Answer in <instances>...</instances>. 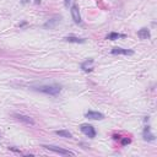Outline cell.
<instances>
[{"label": "cell", "mask_w": 157, "mask_h": 157, "mask_svg": "<svg viewBox=\"0 0 157 157\" xmlns=\"http://www.w3.org/2000/svg\"><path fill=\"white\" fill-rule=\"evenodd\" d=\"M33 90L42 92L45 95H50V96H58L61 91V86L58 84H53V85H38L33 86Z\"/></svg>", "instance_id": "obj_1"}, {"label": "cell", "mask_w": 157, "mask_h": 157, "mask_svg": "<svg viewBox=\"0 0 157 157\" xmlns=\"http://www.w3.org/2000/svg\"><path fill=\"white\" fill-rule=\"evenodd\" d=\"M42 147L47 149V150H50L55 154H59V155H75L72 151H69V150H65V149H61L59 146H53V145H42Z\"/></svg>", "instance_id": "obj_2"}, {"label": "cell", "mask_w": 157, "mask_h": 157, "mask_svg": "<svg viewBox=\"0 0 157 157\" xmlns=\"http://www.w3.org/2000/svg\"><path fill=\"white\" fill-rule=\"evenodd\" d=\"M80 130L85 134L86 136H88V138H91V139H93V138L96 136V130H95V128H93L92 125H90V124H82V125L80 127Z\"/></svg>", "instance_id": "obj_3"}, {"label": "cell", "mask_w": 157, "mask_h": 157, "mask_svg": "<svg viewBox=\"0 0 157 157\" xmlns=\"http://www.w3.org/2000/svg\"><path fill=\"white\" fill-rule=\"evenodd\" d=\"M71 17L74 20L75 23H81V15H80V11H79V7L76 4H74L71 6Z\"/></svg>", "instance_id": "obj_4"}, {"label": "cell", "mask_w": 157, "mask_h": 157, "mask_svg": "<svg viewBox=\"0 0 157 157\" xmlns=\"http://www.w3.org/2000/svg\"><path fill=\"white\" fill-rule=\"evenodd\" d=\"M14 117L17 119V120H20V122H22V123H25V124H27V125H34V120L28 117V115H23V114H18V113H15Z\"/></svg>", "instance_id": "obj_5"}, {"label": "cell", "mask_w": 157, "mask_h": 157, "mask_svg": "<svg viewBox=\"0 0 157 157\" xmlns=\"http://www.w3.org/2000/svg\"><path fill=\"white\" fill-rule=\"evenodd\" d=\"M60 20H61V16H54L53 18H50L49 21H47V22L43 25V27H44V28H49V29L54 28L58 23H60Z\"/></svg>", "instance_id": "obj_6"}, {"label": "cell", "mask_w": 157, "mask_h": 157, "mask_svg": "<svg viewBox=\"0 0 157 157\" xmlns=\"http://www.w3.org/2000/svg\"><path fill=\"white\" fill-rule=\"evenodd\" d=\"M111 53L112 54H114V55H119V54H124V55H133L134 54V50H131V49H123V48H118V47H115L113 48L112 50H111Z\"/></svg>", "instance_id": "obj_7"}, {"label": "cell", "mask_w": 157, "mask_h": 157, "mask_svg": "<svg viewBox=\"0 0 157 157\" xmlns=\"http://www.w3.org/2000/svg\"><path fill=\"white\" fill-rule=\"evenodd\" d=\"M86 118L88 119H93V120H102L104 118V115L100 113V112H93V111H88L87 113L85 114Z\"/></svg>", "instance_id": "obj_8"}, {"label": "cell", "mask_w": 157, "mask_h": 157, "mask_svg": "<svg viewBox=\"0 0 157 157\" xmlns=\"http://www.w3.org/2000/svg\"><path fill=\"white\" fill-rule=\"evenodd\" d=\"M95 63V60L92 59V58H90V59H87L85 60L82 64H81V69L84 70V71H91L92 70V68H91V65Z\"/></svg>", "instance_id": "obj_9"}, {"label": "cell", "mask_w": 157, "mask_h": 157, "mask_svg": "<svg viewBox=\"0 0 157 157\" xmlns=\"http://www.w3.org/2000/svg\"><path fill=\"white\" fill-rule=\"evenodd\" d=\"M138 36L140 39H149L151 37V33H150L149 28H141L138 31Z\"/></svg>", "instance_id": "obj_10"}, {"label": "cell", "mask_w": 157, "mask_h": 157, "mask_svg": "<svg viewBox=\"0 0 157 157\" xmlns=\"http://www.w3.org/2000/svg\"><path fill=\"white\" fill-rule=\"evenodd\" d=\"M144 139H145L146 141H154V140H155V135L150 133V127H149V125L144 129Z\"/></svg>", "instance_id": "obj_11"}, {"label": "cell", "mask_w": 157, "mask_h": 157, "mask_svg": "<svg viewBox=\"0 0 157 157\" xmlns=\"http://www.w3.org/2000/svg\"><path fill=\"white\" fill-rule=\"evenodd\" d=\"M66 42H70V43H85L86 39L84 38H79V37H75V36H68L64 38Z\"/></svg>", "instance_id": "obj_12"}, {"label": "cell", "mask_w": 157, "mask_h": 157, "mask_svg": "<svg viewBox=\"0 0 157 157\" xmlns=\"http://www.w3.org/2000/svg\"><path fill=\"white\" fill-rule=\"evenodd\" d=\"M55 134L59 135V136H61V138H65V139H71L72 138L71 133H69L68 130H57Z\"/></svg>", "instance_id": "obj_13"}, {"label": "cell", "mask_w": 157, "mask_h": 157, "mask_svg": "<svg viewBox=\"0 0 157 157\" xmlns=\"http://www.w3.org/2000/svg\"><path fill=\"white\" fill-rule=\"evenodd\" d=\"M125 34H120V33H117V32H112L107 36V39H111V41H115L118 38H124Z\"/></svg>", "instance_id": "obj_14"}, {"label": "cell", "mask_w": 157, "mask_h": 157, "mask_svg": "<svg viewBox=\"0 0 157 157\" xmlns=\"http://www.w3.org/2000/svg\"><path fill=\"white\" fill-rule=\"evenodd\" d=\"M122 144H123V145H128V144H130V139H123V140H122Z\"/></svg>", "instance_id": "obj_15"}, {"label": "cell", "mask_w": 157, "mask_h": 157, "mask_svg": "<svg viewBox=\"0 0 157 157\" xmlns=\"http://www.w3.org/2000/svg\"><path fill=\"white\" fill-rule=\"evenodd\" d=\"M9 149H10V150H11V151H15V152H18V154H20V152H21V151H20V150H17V149H15V147H9Z\"/></svg>", "instance_id": "obj_16"}, {"label": "cell", "mask_w": 157, "mask_h": 157, "mask_svg": "<svg viewBox=\"0 0 157 157\" xmlns=\"http://www.w3.org/2000/svg\"><path fill=\"white\" fill-rule=\"evenodd\" d=\"M71 0H64V4H65V6H69V2H70Z\"/></svg>", "instance_id": "obj_17"}, {"label": "cell", "mask_w": 157, "mask_h": 157, "mask_svg": "<svg viewBox=\"0 0 157 157\" xmlns=\"http://www.w3.org/2000/svg\"><path fill=\"white\" fill-rule=\"evenodd\" d=\"M21 2L22 4H27V2H29V0H21Z\"/></svg>", "instance_id": "obj_18"}, {"label": "cell", "mask_w": 157, "mask_h": 157, "mask_svg": "<svg viewBox=\"0 0 157 157\" xmlns=\"http://www.w3.org/2000/svg\"><path fill=\"white\" fill-rule=\"evenodd\" d=\"M113 139H115V140H117V139H120V136H119V135H113Z\"/></svg>", "instance_id": "obj_19"}, {"label": "cell", "mask_w": 157, "mask_h": 157, "mask_svg": "<svg viewBox=\"0 0 157 157\" xmlns=\"http://www.w3.org/2000/svg\"><path fill=\"white\" fill-rule=\"evenodd\" d=\"M41 2V0H34V4H39Z\"/></svg>", "instance_id": "obj_20"}, {"label": "cell", "mask_w": 157, "mask_h": 157, "mask_svg": "<svg viewBox=\"0 0 157 157\" xmlns=\"http://www.w3.org/2000/svg\"><path fill=\"white\" fill-rule=\"evenodd\" d=\"M0 138H1V134H0Z\"/></svg>", "instance_id": "obj_21"}]
</instances>
